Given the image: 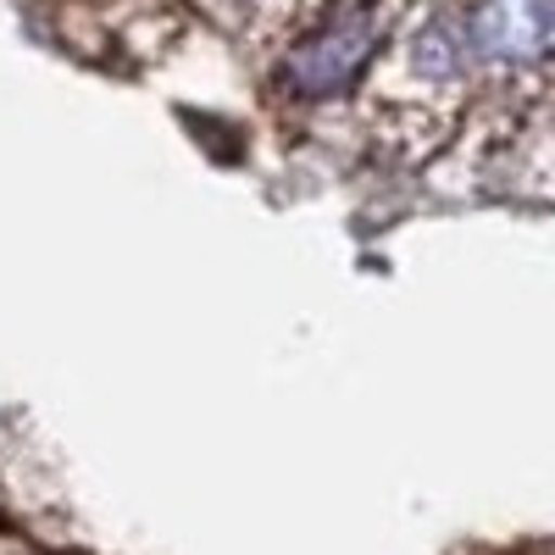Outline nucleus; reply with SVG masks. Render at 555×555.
Segmentation results:
<instances>
[{
    "label": "nucleus",
    "instance_id": "1",
    "mask_svg": "<svg viewBox=\"0 0 555 555\" xmlns=\"http://www.w3.org/2000/svg\"><path fill=\"white\" fill-rule=\"evenodd\" d=\"M378 28L366 17H345L334 28H322L317 39H306L295 62H289V83L300 89V95H334V89H345L361 67H366V51H373Z\"/></svg>",
    "mask_w": 555,
    "mask_h": 555
},
{
    "label": "nucleus",
    "instance_id": "2",
    "mask_svg": "<svg viewBox=\"0 0 555 555\" xmlns=\"http://www.w3.org/2000/svg\"><path fill=\"white\" fill-rule=\"evenodd\" d=\"M473 39L489 56H539L550 39V7L544 0H483Z\"/></svg>",
    "mask_w": 555,
    "mask_h": 555
}]
</instances>
